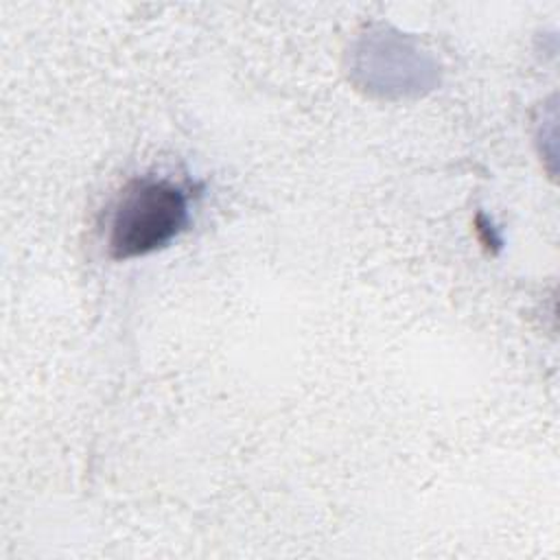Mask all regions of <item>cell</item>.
<instances>
[{"label":"cell","instance_id":"obj_1","mask_svg":"<svg viewBox=\"0 0 560 560\" xmlns=\"http://www.w3.org/2000/svg\"><path fill=\"white\" fill-rule=\"evenodd\" d=\"M188 221L182 188L164 179L131 182L114 210L109 249L114 258H133L171 243Z\"/></svg>","mask_w":560,"mask_h":560}]
</instances>
